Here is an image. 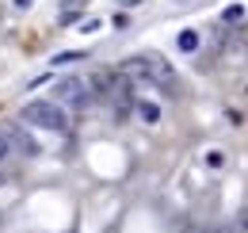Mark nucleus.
Masks as SVG:
<instances>
[{"label":"nucleus","mask_w":248,"mask_h":233,"mask_svg":"<svg viewBox=\"0 0 248 233\" xmlns=\"http://www.w3.org/2000/svg\"><path fill=\"white\" fill-rule=\"evenodd\" d=\"M138 115H141L149 126H153L156 118H160V107H156V103H149V100H138Z\"/></svg>","instance_id":"obj_5"},{"label":"nucleus","mask_w":248,"mask_h":233,"mask_svg":"<svg viewBox=\"0 0 248 233\" xmlns=\"http://www.w3.org/2000/svg\"><path fill=\"white\" fill-rule=\"evenodd\" d=\"M214 233H233V230H225V226H221V230H214Z\"/></svg>","instance_id":"obj_11"},{"label":"nucleus","mask_w":248,"mask_h":233,"mask_svg":"<svg viewBox=\"0 0 248 233\" xmlns=\"http://www.w3.org/2000/svg\"><path fill=\"white\" fill-rule=\"evenodd\" d=\"M88 4H92V0H65V4H62V23H73Z\"/></svg>","instance_id":"obj_4"},{"label":"nucleus","mask_w":248,"mask_h":233,"mask_svg":"<svg viewBox=\"0 0 248 233\" xmlns=\"http://www.w3.org/2000/svg\"><path fill=\"white\" fill-rule=\"evenodd\" d=\"M12 4H16V12H27L31 8V0H12Z\"/></svg>","instance_id":"obj_9"},{"label":"nucleus","mask_w":248,"mask_h":233,"mask_svg":"<svg viewBox=\"0 0 248 233\" xmlns=\"http://www.w3.org/2000/svg\"><path fill=\"white\" fill-rule=\"evenodd\" d=\"M0 187H4V172H0Z\"/></svg>","instance_id":"obj_12"},{"label":"nucleus","mask_w":248,"mask_h":233,"mask_svg":"<svg viewBox=\"0 0 248 233\" xmlns=\"http://www.w3.org/2000/svg\"><path fill=\"white\" fill-rule=\"evenodd\" d=\"M195 46H199V34H195V31H184V34H180V50H187V54H191Z\"/></svg>","instance_id":"obj_8"},{"label":"nucleus","mask_w":248,"mask_h":233,"mask_svg":"<svg viewBox=\"0 0 248 233\" xmlns=\"http://www.w3.org/2000/svg\"><path fill=\"white\" fill-rule=\"evenodd\" d=\"M221 19H225V23H237V19H245V8H241V4H229V8L221 12Z\"/></svg>","instance_id":"obj_6"},{"label":"nucleus","mask_w":248,"mask_h":233,"mask_svg":"<svg viewBox=\"0 0 248 233\" xmlns=\"http://www.w3.org/2000/svg\"><path fill=\"white\" fill-rule=\"evenodd\" d=\"M126 77H134V81H145V84H176V73H172V65L160 58V54H141V58H130L123 69Z\"/></svg>","instance_id":"obj_2"},{"label":"nucleus","mask_w":248,"mask_h":233,"mask_svg":"<svg viewBox=\"0 0 248 233\" xmlns=\"http://www.w3.org/2000/svg\"><path fill=\"white\" fill-rule=\"evenodd\" d=\"M138 4H141V0H123V8H138Z\"/></svg>","instance_id":"obj_10"},{"label":"nucleus","mask_w":248,"mask_h":233,"mask_svg":"<svg viewBox=\"0 0 248 233\" xmlns=\"http://www.w3.org/2000/svg\"><path fill=\"white\" fill-rule=\"evenodd\" d=\"M62 100H65V103H73V107H88V103H92V84L80 81V77H73V81H65V84H62Z\"/></svg>","instance_id":"obj_3"},{"label":"nucleus","mask_w":248,"mask_h":233,"mask_svg":"<svg viewBox=\"0 0 248 233\" xmlns=\"http://www.w3.org/2000/svg\"><path fill=\"white\" fill-rule=\"evenodd\" d=\"M19 122L31 130H46V134H65L69 130V115L58 100H31L19 107Z\"/></svg>","instance_id":"obj_1"},{"label":"nucleus","mask_w":248,"mask_h":233,"mask_svg":"<svg viewBox=\"0 0 248 233\" xmlns=\"http://www.w3.org/2000/svg\"><path fill=\"white\" fill-rule=\"evenodd\" d=\"M8 157H12V134H8V130H0V165H4Z\"/></svg>","instance_id":"obj_7"}]
</instances>
